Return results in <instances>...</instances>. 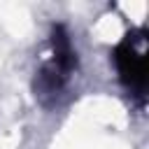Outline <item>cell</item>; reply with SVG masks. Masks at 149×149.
Segmentation results:
<instances>
[{
	"label": "cell",
	"mask_w": 149,
	"mask_h": 149,
	"mask_svg": "<svg viewBox=\"0 0 149 149\" xmlns=\"http://www.w3.org/2000/svg\"><path fill=\"white\" fill-rule=\"evenodd\" d=\"M114 65L123 88L144 105L147 98V30L135 28L114 47Z\"/></svg>",
	"instance_id": "1"
}]
</instances>
